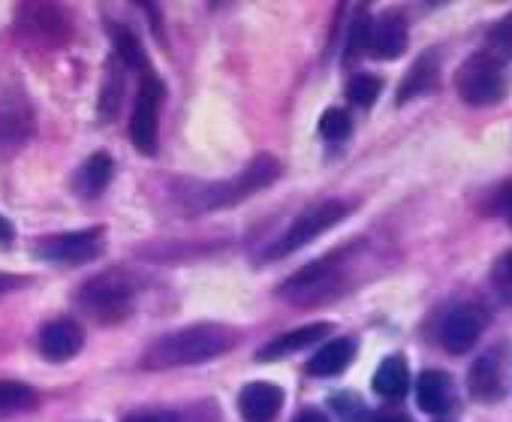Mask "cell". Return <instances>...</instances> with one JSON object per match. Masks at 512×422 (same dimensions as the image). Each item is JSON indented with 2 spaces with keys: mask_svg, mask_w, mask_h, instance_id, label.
Wrapping results in <instances>:
<instances>
[{
  "mask_svg": "<svg viewBox=\"0 0 512 422\" xmlns=\"http://www.w3.org/2000/svg\"><path fill=\"white\" fill-rule=\"evenodd\" d=\"M121 61H115V67H109V82L103 88V100H100V115H115L118 112V103H121V91H124V79H121Z\"/></svg>",
  "mask_w": 512,
  "mask_h": 422,
  "instance_id": "4316f807",
  "label": "cell"
},
{
  "mask_svg": "<svg viewBox=\"0 0 512 422\" xmlns=\"http://www.w3.org/2000/svg\"><path fill=\"white\" fill-rule=\"evenodd\" d=\"M347 257H350V251H338V254H329V257L299 269L293 278H287L281 284V296L290 299V302H299V305H311V302L329 299L344 284Z\"/></svg>",
  "mask_w": 512,
  "mask_h": 422,
  "instance_id": "5b68a950",
  "label": "cell"
},
{
  "mask_svg": "<svg viewBox=\"0 0 512 422\" xmlns=\"http://www.w3.org/2000/svg\"><path fill=\"white\" fill-rule=\"evenodd\" d=\"M416 404L431 416H443L452 407V377L446 371H422L416 380Z\"/></svg>",
  "mask_w": 512,
  "mask_h": 422,
  "instance_id": "e0dca14e",
  "label": "cell"
},
{
  "mask_svg": "<svg viewBox=\"0 0 512 422\" xmlns=\"http://www.w3.org/2000/svg\"><path fill=\"white\" fill-rule=\"evenodd\" d=\"M112 172H115L112 157L103 154V151H97V154H91V157L79 166V172H76V178H73V190H76L79 196H88V199H91V196H100V193L109 187Z\"/></svg>",
  "mask_w": 512,
  "mask_h": 422,
  "instance_id": "ffe728a7",
  "label": "cell"
},
{
  "mask_svg": "<svg viewBox=\"0 0 512 422\" xmlns=\"http://www.w3.org/2000/svg\"><path fill=\"white\" fill-rule=\"evenodd\" d=\"M503 215H506V221H509V227H512V190L506 193V202H503Z\"/></svg>",
  "mask_w": 512,
  "mask_h": 422,
  "instance_id": "d6a6232c",
  "label": "cell"
},
{
  "mask_svg": "<svg viewBox=\"0 0 512 422\" xmlns=\"http://www.w3.org/2000/svg\"><path fill=\"white\" fill-rule=\"evenodd\" d=\"M103 236H106L103 227L49 236L43 245H37V257H43L49 263H58V266H82V263H91V260H97L103 254V248H106Z\"/></svg>",
  "mask_w": 512,
  "mask_h": 422,
  "instance_id": "30bf717a",
  "label": "cell"
},
{
  "mask_svg": "<svg viewBox=\"0 0 512 422\" xmlns=\"http://www.w3.org/2000/svg\"><path fill=\"white\" fill-rule=\"evenodd\" d=\"M10 284H13V278H7V275H0V293H4V290H10Z\"/></svg>",
  "mask_w": 512,
  "mask_h": 422,
  "instance_id": "d590c367",
  "label": "cell"
},
{
  "mask_svg": "<svg viewBox=\"0 0 512 422\" xmlns=\"http://www.w3.org/2000/svg\"><path fill=\"white\" fill-rule=\"evenodd\" d=\"M284 407V389L269 380H253L238 392V413L244 422H275Z\"/></svg>",
  "mask_w": 512,
  "mask_h": 422,
  "instance_id": "7c38bea8",
  "label": "cell"
},
{
  "mask_svg": "<svg viewBox=\"0 0 512 422\" xmlns=\"http://www.w3.org/2000/svg\"><path fill=\"white\" fill-rule=\"evenodd\" d=\"M407 389H410V368H407L404 356H398V353L386 356L374 374V392L389 401H398L407 395Z\"/></svg>",
  "mask_w": 512,
  "mask_h": 422,
  "instance_id": "44dd1931",
  "label": "cell"
},
{
  "mask_svg": "<svg viewBox=\"0 0 512 422\" xmlns=\"http://www.w3.org/2000/svg\"><path fill=\"white\" fill-rule=\"evenodd\" d=\"M332 407H335V413H338L341 422H365V419H368L365 404H362L356 395H350V392L335 395V398H332Z\"/></svg>",
  "mask_w": 512,
  "mask_h": 422,
  "instance_id": "83f0119b",
  "label": "cell"
},
{
  "mask_svg": "<svg viewBox=\"0 0 512 422\" xmlns=\"http://www.w3.org/2000/svg\"><path fill=\"white\" fill-rule=\"evenodd\" d=\"M163 82L154 73H145L139 82V94L130 115V142L142 154L157 151V127H160V103H163Z\"/></svg>",
  "mask_w": 512,
  "mask_h": 422,
  "instance_id": "9c48e42d",
  "label": "cell"
},
{
  "mask_svg": "<svg viewBox=\"0 0 512 422\" xmlns=\"http://www.w3.org/2000/svg\"><path fill=\"white\" fill-rule=\"evenodd\" d=\"M455 91L467 106H497L509 91V76L494 52L470 55L455 73Z\"/></svg>",
  "mask_w": 512,
  "mask_h": 422,
  "instance_id": "3957f363",
  "label": "cell"
},
{
  "mask_svg": "<svg viewBox=\"0 0 512 422\" xmlns=\"http://www.w3.org/2000/svg\"><path fill=\"white\" fill-rule=\"evenodd\" d=\"M37 401V392L22 380H0V416L25 410Z\"/></svg>",
  "mask_w": 512,
  "mask_h": 422,
  "instance_id": "603a6c76",
  "label": "cell"
},
{
  "mask_svg": "<svg viewBox=\"0 0 512 422\" xmlns=\"http://www.w3.org/2000/svg\"><path fill=\"white\" fill-rule=\"evenodd\" d=\"M470 392L479 401H497L503 395V359L500 350H488L485 356H479L470 368Z\"/></svg>",
  "mask_w": 512,
  "mask_h": 422,
  "instance_id": "2e32d148",
  "label": "cell"
},
{
  "mask_svg": "<svg viewBox=\"0 0 512 422\" xmlns=\"http://www.w3.org/2000/svg\"><path fill=\"white\" fill-rule=\"evenodd\" d=\"M238 344V329L226 323H193L178 332L160 335L142 356L145 368H181L199 365L229 353Z\"/></svg>",
  "mask_w": 512,
  "mask_h": 422,
  "instance_id": "6da1fadb",
  "label": "cell"
},
{
  "mask_svg": "<svg viewBox=\"0 0 512 422\" xmlns=\"http://www.w3.org/2000/svg\"><path fill=\"white\" fill-rule=\"evenodd\" d=\"M112 37H115V55H118V61H121L124 67L139 70L142 76H145V73H151V64H148V58H145V49H142V43L136 40V34H133V31H127V28H115V31H112Z\"/></svg>",
  "mask_w": 512,
  "mask_h": 422,
  "instance_id": "7402d4cb",
  "label": "cell"
},
{
  "mask_svg": "<svg viewBox=\"0 0 512 422\" xmlns=\"http://www.w3.org/2000/svg\"><path fill=\"white\" fill-rule=\"evenodd\" d=\"M10 239H13V227L4 215H0V245H7Z\"/></svg>",
  "mask_w": 512,
  "mask_h": 422,
  "instance_id": "1f68e13d",
  "label": "cell"
},
{
  "mask_svg": "<svg viewBox=\"0 0 512 422\" xmlns=\"http://www.w3.org/2000/svg\"><path fill=\"white\" fill-rule=\"evenodd\" d=\"M353 359H356V341L353 338H332L314 353V359L308 362V374L335 377V374L347 371Z\"/></svg>",
  "mask_w": 512,
  "mask_h": 422,
  "instance_id": "d6986e66",
  "label": "cell"
},
{
  "mask_svg": "<svg viewBox=\"0 0 512 422\" xmlns=\"http://www.w3.org/2000/svg\"><path fill=\"white\" fill-rule=\"evenodd\" d=\"M133 281L121 272H103L91 278L79 293L76 305L97 323H118L130 314L133 308Z\"/></svg>",
  "mask_w": 512,
  "mask_h": 422,
  "instance_id": "277c9868",
  "label": "cell"
},
{
  "mask_svg": "<svg viewBox=\"0 0 512 422\" xmlns=\"http://www.w3.org/2000/svg\"><path fill=\"white\" fill-rule=\"evenodd\" d=\"M488 52H494L500 61H503V58L512 61V16L500 19V22L488 31Z\"/></svg>",
  "mask_w": 512,
  "mask_h": 422,
  "instance_id": "484cf974",
  "label": "cell"
},
{
  "mask_svg": "<svg viewBox=\"0 0 512 422\" xmlns=\"http://www.w3.org/2000/svg\"><path fill=\"white\" fill-rule=\"evenodd\" d=\"M329 332H332V323H308V326L293 329V332H284V335H278L275 341H269L266 347H260L256 359H260V362H272V359H281V356L308 350V347H314L317 341H323Z\"/></svg>",
  "mask_w": 512,
  "mask_h": 422,
  "instance_id": "9a60e30c",
  "label": "cell"
},
{
  "mask_svg": "<svg viewBox=\"0 0 512 422\" xmlns=\"http://www.w3.org/2000/svg\"><path fill=\"white\" fill-rule=\"evenodd\" d=\"M380 94H383V82H380L377 76H371V73H359V76H353L350 85H347V97H350L356 106H362V109L374 106Z\"/></svg>",
  "mask_w": 512,
  "mask_h": 422,
  "instance_id": "cb8c5ba5",
  "label": "cell"
},
{
  "mask_svg": "<svg viewBox=\"0 0 512 422\" xmlns=\"http://www.w3.org/2000/svg\"><path fill=\"white\" fill-rule=\"evenodd\" d=\"M85 344V332L76 320L70 317H61V320H52L43 326L40 332V353L52 362H67L73 359Z\"/></svg>",
  "mask_w": 512,
  "mask_h": 422,
  "instance_id": "4fadbf2b",
  "label": "cell"
},
{
  "mask_svg": "<svg viewBox=\"0 0 512 422\" xmlns=\"http://www.w3.org/2000/svg\"><path fill=\"white\" fill-rule=\"evenodd\" d=\"M293 422H329L326 419V413L323 410H314V407H308V410H302Z\"/></svg>",
  "mask_w": 512,
  "mask_h": 422,
  "instance_id": "4dcf8cb0",
  "label": "cell"
},
{
  "mask_svg": "<svg viewBox=\"0 0 512 422\" xmlns=\"http://www.w3.org/2000/svg\"><path fill=\"white\" fill-rule=\"evenodd\" d=\"M407 22L401 16H383L374 22L371 28V43H368V55L377 61H395L404 55L407 49Z\"/></svg>",
  "mask_w": 512,
  "mask_h": 422,
  "instance_id": "5bb4252c",
  "label": "cell"
},
{
  "mask_svg": "<svg viewBox=\"0 0 512 422\" xmlns=\"http://www.w3.org/2000/svg\"><path fill=\"white\" fill-rule=\"evenodd\" d=\"M281 175V160L272 154H256L238 175L220 184H202L199 190H187V205L196 211H211V208H226L235 205L253 193H260L263 187L275 184Z\"/></svg>",
  "mask_w": 512,
  "mask_h": 422,
  "instance_id": "7a4b0ae2",
  "label": "cell"
},
{
  "mask_svg": "<svg viewBox=\"0 0 512 422\" xmlns=\"http://www.w3.org/2000/svg\"><path fill=\"white\" fill-rule=\"evenodd\" d=\"M34 136L31 100L19 91H0V163L13 160Z\"/></svg>",
  "mask_w": 512,
  "mask_h": 422,
  "instance_id": "ba28073f",
  "label": "cell"
},
{
  "mask_svg": "<svg viewBox=\"0 0 512 422\" xmlns=\"http://www.w3.org/2000/svg\"><path fill=\"white\" fill-rule=\"evenodd\" d=\"M482 329H485V311L476 305H461L446 314V320L440 326V344L455 356L467 353L479 341Z\"/></svg>",
  "mask_w": 512,
  "mask_h": 422,
  "instance_id": "8fae6325",
  "label": "cell"
},
{
  "mask_svg": "<svg viewBox=\"0 0 512 422\" xmlns=\"http://www.w3.org/2000/svg\"><path fill=\"white\" fill-rule=\"evenodd\" d=\"M124 422H181V419H178V413H172V410H145V413L127 416Z\"/></svg>",
  "mask_w": 512,
  "mask_h": 422,
  "instance_id": "f546056e",
  "label": "cell"
},
{
  "mask_svg": "<svg viewBox=\"0 0 512 422\" xmlns=\"http://www.w3.org/2000/svg\"><path fill=\"white\" fill-rule=\"evenodd\" d=\"M16 31L34 49H58L70 40L67 13L55 4H22L16 13Z\"/></svg>",
  "mask_w": 512,
  "mask_h": 422,
  "instance_id": "52a82bcc",
  "label": "cell"
},
{
  "mask_svg": "<svg viewBox=\"0 0 512 422\" xmlns=\"http://www.w3.org/2000/svg\"><path fill=\"white\" fill-rule=\"evenodd\" d=\"M377 422H407L404 416H395V413H389V416H380Z\"/></svg>",
  "mask_w": 512,
  "mask_h": 422,
  "instance_id": "e575fe53",
  "label": "cell"
},
{
  "mask_svg": "<svg viewBox=\"0 0 512 422\" xmlns=\"http://www.w3.org/2000/svg\"><path fill=\"white\" fill-rule=\"evenodd\" d=\"M503 269H506V278H509V284H512V251H509V257L503 260Z\"/></svg>",
  "mask_w": 512,
  "mask_h": 422,
  "instance_id": "836d02e7",
  "label": "cell"
},
{
  "mask_svg": "<svg viewBox=\"0 0 512 422\" xmlns=\"http://www.w3.org/2000/svg\"><path fill=\"white\" fill-rule=\"evenodd\" d=\"M353 133V118L344 109H326L320 118V136L329 142H344Z\"/></svg>",
  "mask_w": 512,
  "mask_h": 422,
  "instance_id": "d4e9b609",
  "label": "cell"
},
{
  "mask_svg": "<svg viewBox=\"0 0 512 422\" xmlns=\"http://www.w3.org/2000/svg\"><path fill=\"white\" fill-rule=\"evenodd\" d=\"M440 82V58L434 52H425L413 61V67L407 70V76L398 85V103H407L413 97L428 94L431 88H437Z\"/></svg>",
  "mask_w": 512,
  "mask_h": 422,
  "instance_id": "ac0fdd59",
  "label": "cell"
},
{
  "mask_svg": "<svg viewBox=\"0 0 512 422\" xmlns=\"http://www.w3.org/2000/svg\"><path fill=\"white\" fill-rule=\"evenodd\" d=\"M347 211H350V205L341 202V199H326V202H320V205L302 211V215L275 239L269 257L278 260V257H287V254H293V251L305 248L311 239H317L320 233H326V230H332L335 224H341V221L347 218Z\"/></svg>",
  "mask_w": 512,
  "mask_h": 422,
  "instance_id": "8992f818",
  "label": "cell"
},
{
  "mask_svg": "<svg viewBox=\"0 0 512 422\" xmlns=\"http://www.w3.org/2000/svg\"><path fill=\"white\" fill-rule=\"evenodd\" d=\"M371 28H374V22L368 19V13H362V16L353 22L350 40H347V58H356V55H362V52L368 49V43H371Z\"/></svg>",
  "mask_w": 512,
  "mask_h": 422,
  "instance_id": "f1b7e54d",
  "label": "cell"
}]
</instances>
